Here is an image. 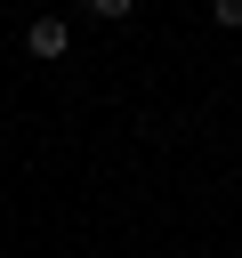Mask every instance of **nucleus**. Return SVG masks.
Returning <instances> with one entry per match:
<instances>
[{"label":"nucleus","mask_w":242,"mask_h":258,"mask_svg":"<svg viewBox=\"0 0 242 258\" xmlns=\"http://www.w3.org/2000/svg\"><path fill=\"white\" fill-rule=\"evenodd\" d=\"M24 48H32V56H65V48H73V24H65V16H32V24H24Z\"/></svg>","instance_id":"f257e3e1"},{"label":"nucleus","mask_w":242,"mask_h":258,"mask_svg":"<svg viewBox=\"0 0 242 258\" xmlns=\"http://www.w3.org/2000/svg\"><path fill=\"white\" fill-rule=\"evenodd\" d=\"M81 8H89V16H113V24H121V16H129L137 0H81Z\"/></svg>","instance_id":"f03ea898"},{"label":"nucleus","mask_w":242,"mask_h":258,"mask_svg":"<svg viewBox=\"0 0 242 258\" xmlns=\"http://www.w3.org/2000/svg\"><path fill=\"white\" fill-rule=\"evenodd\" d=\"M210 16L218 24H242V0H210Z\"/></svg>","instance_id":"7ed1b4c3"}]
</instances>
